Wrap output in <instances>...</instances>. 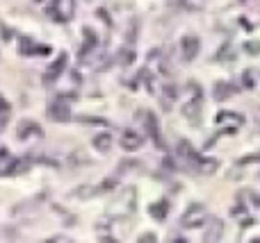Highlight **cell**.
<instances>
[{
  "mask_svg": "<svg viewBox=\"0 0 260 243\" xmlns=\"http://www.w3.org/2000/svg\"><path fill=\"white\" fill-rule=\"evenodd\" d=\"M196 171L199 173H203V175H213L214 171H217V168H219V162H217V159H196Z\"/></svg>",
  "mask_w": 260,
  "mask_h": 243,
  "instance_id": "obj_17",
  "label": "cell"
},
{
  "mask_svg": "<svg viewBox=\"0 0 260 243\" xmlns=\"http://www.w3.org/2000/svg\"><path fill=\"white\" fill-rule=\"evenodd\" d=\"M82 34H85V43H82V50H80V57L85 60L87 55L92 53L94 48H96V43H98V39H96V34H94V30H89V27H85L82 30Z\"/></svg>",
  "mask_w": 260,
  "mask_h": 243,
  "instance_id": "obj_14",
  "label": "cell"
},
{
  "mask_svg": "<svg viewBox=\"0 0 260 243\" xmlns=\"http://www.w3.org/2000/svg\"><path fill=\"white\" fill-rule=\"evenodd\" d=\"M117 61H119L121 66H128V64H133L135 61V50L130 46H123L119 50V55H117Z\"/></svg>",
  "mask_w": 260,
  "mask_h": 243,
  "instance_id": "obj_19",
  "label": "cell"
},
{
  "mask_svg": "<svg viewBox=\"0 0 260 243\" xmlns=\"http://www.w3.org/2000/svg\"><path fill=\"white\" fill-rule=\"evenodd\" d=\"M137 119L144 121V125H146V132L151 134V137L158 141V145L162 148V141H160V130H158V119H155L151 112H140L137 114Z\"/></svg>",
  "mask_w": 260,
  "mask_h": 243,
  "instance_id": "obj_10",
  "label": "cell"
},
{
  "mask_svg": "<svg viewBox=\"0 0 260 243\" xmlns=\"http://www.w3.org/2000/svg\"><path fill=\"white\" fill-rule=\"evenodd\" d=\"M98 241H110V243H114L117 239H112V237H98Z\"/></svg>",
  "mask_w": 260,
  "mask_h": 243,
  "instance_id": "obj_30",
  "label": "cell"
},
{
  "mask_svg": "<svg viewBox=\"0 0 260 243\" xmlns=\"http://www.w3.org/2000/svg\"><path fill=\"white\" fill-rule=\"evenodd\" d=\"M251 162H260V152H256V155H247V157H240L237 159V166H247V164H251Z\"/></svg>",
  "mask_w": 260,
  "mask_h": 243,
  "instance_id": "obj_24",
  "label": "cell"
},
{
  "mask_svg": "<svg viewBox=\"0 0 260 243\" xmlns=\"http://www.w3.org/2000/svg\"><path fill=\"white\" fill-rule=\"evenodd\" d=\"M69 162H71L73 166H85V164H92V162H89V157H87V155H85L82 150H75L73 155L69 157Z\"/></svg>",
  "mask_w": 260,
  "mask_h": 243,
  "instance_id": "obj_23",
  "label": "cell"
},
{
  "mask_svg": "<svg viewBox=\"0 0 260 243\" xmlns=\"http://www.w3.org/2000/svg\"><path fill=\"white\" fill-rule=\"evenodd\" d=\"M80 123H94V125H107L103 119H94V116H80Z\"/></svg>",
  "mask_w": 260,
  "mask_h": 243,
  "instance_id": "obj_25",
  "label": "cell"
},
{
  "mask_svg": "<svg viewBox=\"0 0 260 243\" xmlns=\"http://www.w3.org/2000/svg\"><path fill=\"white\" fill-rule=\"evenodd\" d=\"M142 143H144V137L142 134H137L135 130H123V134H121V148L128 152H135L140 150Z\"/></svg>",
  "mask_w": 260,
  "mask_h": 243,
  "instance_id": "obj_9",
  "label": "cell"
},
{
  "mask_svg": "<svg viewBox=\"0 0 260 243\" xmlns=\"http://www.w3.org/2000/svg\"><path fill=\"white\" fill-rule=\"evenodd\" d=\"M206 218H208L206 204L192 202L185 209V214H183V225H185V227H201V225L206 223Z\"/></svg>",
  "mask_w": 260,
  "mask_h": 243,
  "instance_id": "obj_4",
  "label": "cell"
},
{
  "mask_svg": "<svg viewBox=\"0 0 260 243\" xmlns=\"http://www.w3.org/2000/svg\"><path fill=\"white\" fill-rule=\"evenodd\" d=\"M167 209H169V202L167 200H160V202H153L148 207V214H151L155 221H165V218H167Z\"/></svg>",
  "mask_w": 260,
  "mask_h": 243,
  "instance_id": "obj_18",
  "label": "cell"
},
{
  "mask_svg": "<svg viewBox=\"0 0 260 243\" xmlns=\"http://www.w3.org/2000/svg\"><path fill=\"white\" fill-rule=\"evenodd\" d=\"M50 0H32V5H37V7H46Z\"/></svg>",
  "mask_w": 260,
  "mask_h": 243,
  "instance_id": "obj_28",
  "label": "cell"
},
{
  "mask_svg": "<svg viewBox=\"0 0 260 243\" xmlns=\"http://www.w3.org/2000/svg\"><path fill=\"white\" fill-rule=\"evenodd\" d=\"M92 143H94V148H96V150L105 155V152H110V148H112V137H110L107 132H100V134H96V137H94Z\"/></svg>",
  "mask_w": 260,
  "mask_h": 243,
  "instance_id": "obj_15",
  "label": "cell"
},
{
  "mask_svg": "<svg viewBox=\"0 0 260 243\" xmlns=\"http://www.w3.org/2000/svg\"><path fill=\"white\" fill-rule=\"evenodd\" d=\"M242 80H244V84H247L249 89L254 86V80H251V75H249V73H247V75H244V78H242Z\"/></svg>",
  "mask_w": 260,
  "mask_h": 243,
  "instance_id": "obj_27",
  "label": "cell"
},
{
  "mask_svg": "<svg viewBox=\"0 0 260 243\" xmlns=\"http://www.w3.org/2000/svg\"><path fill=\"white\" fill-rule=\"evenodd\" d=\"M217 123H219V125L226 123L228 130H231V134H233V132H237V127L244 123V119H242L240 114H235V112H219V114H217Z\"/></svg>",
  "mask_w": 260,
  "mask_h": 243,
  "instance_id": "obj_11",
  "label": "cell"
},
{
  "mask_svg": "<svg viewBox=\"0 0 260 243\" xmlns=\"http://www.w3.org/2000/svg\"><path fill=\"white\" fill-rule=\"evenodd\" d=\"M244 53L251 55V57H258V55H260V41L258 39L244 41Z\"/></svg>",
  "mask_w": 260,
  "mask_h": 243,
  "instance_id": "obj_22",
  "label": "cell"
},
{
  "mask_svg": "<svg viewBox=\"0 0 260 243\" xmlns=\"http://www.w3.org/2000/svg\"><path fill=\"white\" fill-rule=\"evenodd\" d=\"M16 137H19L21 141H32V139L44 137V132H41V127L34 123V121H21L19 130H16Z\"/></svg>",
  "mask_w": 260,
  "mask_h": 243,
  "instance_id": "obj_7",
  "label": "cell"
},
{
  "mask_svg": "<svg viewBox=\"0 0 260 243\" xmlns=\"http://www.w3.org/2000/svg\"><path fill=\"white\" fill-rule=\"evenodd\" d=\"M98 193H103L100 186H94V184H80L78 189L71 191V198H75V200H89V198L98 196Z\"/></svg>",
  "mask_w": 260,
  "mask_h": 243,
  "instance_id": "obj_12",
  "label": "cell"
},
{
  "mask_svg": "<svg viewBox=\"0 0 260 243\" xmlns=\"http://www.w3.org/2000/svg\"><path fill=\"white\" fill-rule=\"evenodd\" d=\"M46 116L50 121H55V123H67V121H71V105H69V100L57 96V98L48 105Z\"/></svg>",
  "mask_w": 260,
  "mask_h": 243,
  "instance_id": "obj_2",
  "label": "cell"
},
{
  "mask_svg": "<svg viewBox=\"0 0 260 243\" xmlns=\"http://www.w3.org/2000/svg\"><path fill=\"white\" fill-rule=\"evenodd\" d=\"M133 209H135V189L128 186V189L121 191L119 198L110 204V214L117 218H123V216H128V214H133Z\"/></svg>",
  "mask_w": 260,
  "mask_h": 243,
  "instance_id": "obj_1",
  "label": "cell"
},
{
  "mask_svg": "<svg viewBox=\"0 0 260 243\" xmlns=\"http://www.w3.org/2000/svg\"><path fill=\"white\" fill-rule=\"evenodd\" d=\"M53 241H64V243H67L69 239L67 237H50V239H48V243H53Z\"/></svg>",
  "mask_w": 260,
  "mask_h": 243,
  "instance_id": "obj_29",
  "label": "cell"
},
{
  "mask_svg": "<svg viewBox=\"0 0 260 243\" xmlns=\"http://www.w3.org/2000/svg\"><path fill=\"white\" fill-rule=\"evenodd\" d=\"M67 61H69L67 53H62L60 57H57V60H55L53 64L48 66L46 71H44V78H41V80H44V84L50 86L53 82H57V80H60V75H62V71L67 68Z\"/></svg>",
  "mask_w": 260,
  "mask_h": 243,
  "instance_id": "obj_5",
  "label": "cell"
},
{
  "mask_svg": "<svg viewBox=\"0 0 260 243\" xmlns=\"http://www.w3.org/2000/svg\"><path fill=\"white\" fill-rule=\"evenodd\" d=\"M30 171V162L27 159H14V168L12 175H23V173Z\"/></svg>",
  "mask_w": 260,
  "mask_h": 243,
  "instance_id": "obj_21",
  "label": "cell"
},
{
  "mask_svg": "<svg viewBox=\"0 0 260 243\" xmlns=\"http://www.w3.org/2000/svg\"><path fill=\"white\" fill-rule=\"evenodd\" d=\"M180 48H183V57H185L187 61H192V60H196V55H199V50H201V39L196 34H187V37H183V41H180Z\"/></svg>",
  "mask_w": 260,
  "mask_h": 243,
  "instance_id": "obj_8",
  "label": "cell"
},
{
  "mask_svg": "<svg viewBox=\"0 0 260 243\" xmlns=\"http://www.w3.org/2000/svg\"><path fill=\"white\" fill-rule=\"evenodd\" d=\"M235 93V86L228 84V82H217V84L213 86V98L217 100V102H224L226 98H231Z\"/></svg>",
  "mask_w": 260,
  "mask_h": 243,
  "instance_id": "obj_13",
  "label": "cell"
},
{
  "mask_svg": "<svg viewBox=\"0 0 260 243\" xmlns=\"http://www.w3.org/2000/svg\"><path fill=\"white\" fill-rule=\"evenodd\" d=\"M34 48H37V43H34L30 37H21V55H23V57H32Z\"/></svg>",
  "mask_w": 260,
  "mask_h": 243,
  "instance_id": "obj_20",
  "label": "cell"
},
{
  "mask_svg": "<svg viewBox=\"0 0 260 243\" xmlns=\"http://www.w3.org/2000/svg\"><path fill=\"white\" fill-rule=\"evenodd\" d=\"M224 237V221L217 216H208L206 218V234H203V241L206 243H214L221 241Z\"/></svg>",
  "mask_w": 260,
  "mask_h": 243,
  "instance_id": "obj_6",
  "label": "cell"
},
{
  "mask_svg": "<svg viewBox=\"0 0 260 243\" xmlns=\"http://www.w3.org/2000/svg\"><path fill=\"white\" fill-rule=\"evenodd\" d=\"M137 241H140V243H155L158 239H155L153 232H144V234H142V237L137 239Z\"/></svg>",
  "mask_w": 260,
  "mask_h": 243,
  "instance_id": "obj_26",
  "label": "cell"
},
{
  "mask_svg": "<svg viewBox=\"0 0 260 243\" xmlns=\"http://www.w3.org/2000/svg\"><path fill=\"white\" fill-rule=\"evenodd\" d=\"M50 16L57 23H69L75 14V0H50Z\"/></svg>",
  "mask_w": 260,
  "mask_h": 243,
  "instance_id": "obj_3",
  "label": "cell"
},
{
  "mask_svg": "<svg viewBox=\"0 0 260 243\" xmlns=\"http://www.w3.org/2000/svg\"><path fill=\"white\" fill-rule=\"evenodd\" d=\"M9 119H12V105H9V102H7V100L0 96V134L7 130Z\"/></svg>",
  "mask_w": 260,
  "mask_h": 243,
  "instance_id": "obj_16",
  "label": "cell"
}]
</instances>
